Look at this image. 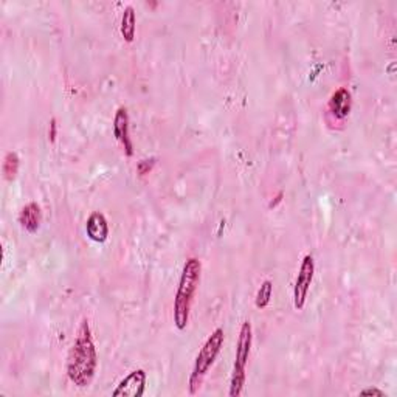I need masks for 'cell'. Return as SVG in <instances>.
I'll use <instances>...</instances> for the list:
<instances>
[{
    "label": "cell",
    "mask_w": 397,
    "mask_h": 397,
    "mask_svg": "<svg viewBox=\"0 0 397 397\" xmlns=\"http://www.w3.org/2000/svg\"><path fill=\"white\" fill-rule=\"evenodd\" d=\"M202 273V264L197 258L186 260L182 270L177 293L174 298V325L179 331L186 329L190 321V311L193 304L194 293H196Z\"/></svg>",
    "instance_id": "cell-2"
},
{
    "label": "cell",
    "mask_w": 397,
    "mask_h": 397,
    "mask_svg": "<svg viewBox=\"0 0 397 397\" xmlns=\"http://www.w3.org/2000/svg\"><path fill=\"white\" fill-rule=\"evenodd\" d=\"M98 367V354L93 343L89 321L83 320L78 336L68 352L67 358V376L75 385L79 388L89 387L95 379Z\"/></svg>",
    "instance_id": "cell-1"
},
{
    "label": "cell",
    "mask_w": 397,
    "mask_h": 397,
    "mask_svg": "<svg viewBox=\"0 0 397 397\" xmlns=\"http://www.w3.org/2000/svg\"><path fill=\"white\" fill-rule=\"evenodd\" d=\"M155 165V159H146V160H140L137 165V171L140 175H146L151 173V169Z\"/></svg>",
    "instance_id": "cell-14"
},
{
    "label": "cell",
    "mask_w": 397,
    "mask_h": 397,
    "mask_svg": "<svg viewBox=\"0 0 397 397\" xmlns=\"http://www.w3.org/2000/svg\"><path fill=\"white\" fill-rule=\"evenodd\" d=\"M225 342V333L222 327H217L214 329L210 337L206 338V342L202 346L199 354L196 357V362H194V367L191 371L190 380H188V389H190V394H197L199 389L204 383L205 376L208 374V371L213 367L214 360H216L220 349H222Z\"/></svg>",
    "instance_id": "cell-3"
},
{
    "label": "cell",
    "mask_w": 397,
    "mask_h": 397,
    "mask_svg": "<svg viewBox=\"0 0 397 397\" xmlns=\"http://www.w3.org/2000/svg\"><path fill=\"white\" fill-rule=\"evenodd\" d=\"M360 396H379V397H385V393L380 391V389L377 388H367L360 391Z\"/></svg>",
    "instance_id": "cell-15"
},
{
    "label": "cell",
    "mask_w": 397,
    "mask_h": 397,
    "mask_svg": "<svg viewBox=\"0 0 397 397\" xmlns=\"http://www.w3.org/2000/svg\"><path fill=\"white\" fill-rule=\"evenodd\" d=\"M50 140L55 142L56 140V119L53 118L52 123H50Z\"/></svg>",
    "instance_id": "cell-16"
},
{
    "label": "cell",
    "mask_w": 397,
    "mask_h": 397,
    "mask_svg": "<svg viewBox=\"0 0 397 397\" xmlns=\"http://www.w3.org/2000/svg\"><path fill=\"white\" fill-rule=\"evenodd\" d=\"M113 135L122 143L126 155H134V144H132L129 132V113L126 107H118L115 112V117H113Z\"/></svg>",
    "instance_id": "cell-7"
},
{
    "label": "cell",
    "mask_w": 397,
    "mask_h": 397,
    "mask_svg": "<svg viewBox=\"0 0 397 397\" xmlns=\"http://www.w3.org/2000/svg\"><path fill=\"white\" fill-rule=\"evenodd\" d=\"M272 293H273V282L266 280L261 284L260 291L256 293V300H255V306L258 309H264L269 306L270 300H272Z\"/></svg>",
    "instance_id": "cell-13"
},
{
    "label": "cell",
    "mask_w": 397,
    "mask_h": 397,
    "mask_svg": "<svg viewBox=\"0 0 397 397\" xmlns=\"http://www.w3.org/2000/svg\"><path fill=\"white\" fill-rule=\"evenodd\" d=\"M86 233L93 242L103 244L109 238V224L103 213H92L86 222Z\"/></svg>",
    "instance_id": "cell-9"
},
{
    "label": "cell",
    "mask_w": 397,
    "mask_h": 397,
    "mask_svg": "<svg viewBox=\"0 0 397 397\" xmlns=\"http://www.w3.org/2000/svg\"><path fill=\"white\" fill-rule=\"evenodd\" d=\"M352 107V97L349 90L346 87H340L338 90L332 93V97L329 99V104H327V112L329 115H332L336 119H343L349 115Z\"/></svg>",
    "instance_id": "cell-8"
},
{
    "label": "cell",
    "mask_w": 397,
    "mask_h": 397,
    "mask_svg": "<svg viewBox=\"0 0 397 397\" xmlns=\"http://www.w3.org/2000/svg\"><path fill=\"white\" fill-rule=\"evenodd\" d=\"M251 342H253V336H251V325L250 321H244L239 331V338L236 343V357H235V367H233L231 382H230V396L238 397L242 394V389L245 385V367H247Z\"/></svg>",
    "instance_id": "cell-4"
},
{
    "label": "cell",
    "mask_w": 397,
    "mask_h": 397,
    "mask_svg": "<svg viewBox=\"0 0 397 397\" xmlns=\"http://www.w3.org/2000/svg\"><path fill=\"white\" fill-rule=\"evenodd\" d=\"M135 28H137L135 10L132 8V6H126L122 17V35L126 42H134Z\"/></svg>",
    "instance_id": "cell-11"
},
{
    "label": "cell",
    "mask_w": 397,
    "mask_h": 397,
    "mask_svg": "<svg viewBox=\"0 0 397 397\" xmlns=\"http://www.w3.org/2000/svg\"><path fill=\"white\" fill-rule=\"evenodd\" d=\"M19 166H21V160H19V155L17 153H8L5 155L3 159V165H2V171H3V177L12 182L17 177V173H19Z\"/></svg>",
    "instance_id": "cell-12"
},
{
    "label": "cell",
    "mask_w": 397,
    "mask_h": 397,
    "mask_svg": "<svg viewBox=\"0 0 397 397\" xmlns=\"http://www.w3.org/2000/svg\"><path fill=\"white\" fill-rule=\"evenodd\" d=\"M42 222V211L41 206L36 204V202H30V204L25 205L21 214H19V224L22 225L23 230H27L28 233H36L39 230Z\"/></svg>",
    "instance_id": "cell-10"
},
{
    "label": "cell",
    "mask_w": 397,
    "mask_h": 397,
    "mask_svg": "<svg viewBox=\"0 0 397 397\" xmlns=\"http://www.w3.org/2000/svg\"><path fill=\"white\" fill-rule=\"evenodd\" d=\"M146 389V373L143 369H135L129 373L113 389L112 396L126 397H142Z\"/></svg>",
    "instance_id": "cell-6"
},
{
    "label": "cell",
    "mask_w": 397,
    "mask_h": 397,
    "mask_svg": "<svg viewBox=\"0 0 397 397\" xmlns=\"http://www.w3.org/2000/svg\"><path fill=\"white\" fill-rule=\"evenodd\" d=\"M313 273H315L313 256L306 255L301 261L297 281H295V287H293V306L297 311H301V309L306 304L309 289H311L312 281H313Z\"/></svg>",
    "instance_id": "cell-5"
}]
</instances>
